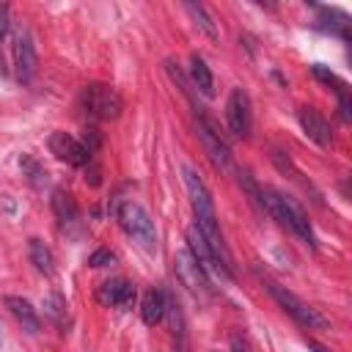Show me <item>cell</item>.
Here are the masks:
<instances>
[{
    "label": "cell",
    "instance_id": "obj_1",
    "mask_svg": "<svg viewBox=\"0 0 352 352\" xmlns=\"http://www.w3.org/2000/svg\"><path fill=\"white\" fill-rule=\"evenodd\" d=\"M184 173V187H187V198H190V206H192V214H195V228L201 231L206 248L212 250L214 261L220 264V270L228 275V280H234V261H231V253L223 242V231H220V223H217V212H214V201H212V192L206 190L204 179L190 168L184 165L182 168Z\"/></svg>",
    "mask_w": 352,
    "mask_h": 352
},
{
    "label": "cell",
    "instance_id": "obj_2",
    "mask_svg": "<svg viewBox=\"0 0 352 352\" xmlns=\"http://www.w3.org/2000/svg\"><path fill=\"white\" fill-rule=\"evenodd\" d=\"M261 195H264V209L283 226V228H289L302 245H308L311 250H316V236H314V228H311V220H308V214H305V209L294 201V198H289V195H283V192H278V190H261Z\"/></svg>",
    "mask_w": 352,
    "mask_h": 352
},
{
    "label": "cell",
    "instance_id": "obj_3",
    "mask_svg": "<svg viewBox=\"0 0 352 352\" xmlns=\"http://www.w3.org/2000/svg\"><path fill=\"white\" fill-rule=\"evenodd\" d=\"M121 228L126 231V236H132L138 242V248H143L146 253H154L157 250V226L151 220V214L146 212L143 204L126 198L118 204V212H116Z\"/></svg>",
    "mask_w": 352,
    "mask_h": 352
},
{
    "label": "cell",
    "instance_id": "obj_4",
    "mask_svg": "<svg viewBox=\"0 0 352 352\" xmlns=\"http://www.w3.org/2000/svg\"><path fill=\"white\" fill-rule=\"evenodd\" d=\"M80 107L96 118V121H113L121 116L124 110V99L121 94L113 88V85H104V82H94V85H85L82 94H80Z\"/></svg>",
    "mask_w": 352,
    "mask_h": 352
},
{
    "label": "cell",
    "instance_id": "obj_5",
    "mask_svg": "<svg viewBox=\"0 0 352 352\" xmlns=\"http://www.w3.org/2000/svg\"><path fill=\"white\" fill-rule=\"evenodd\" d=\"M267 289H270L272 300H275L297 324H302V327H308V330H322V327H327V319H324L314 305H308L302 297H297L294 292H289L286 286H280V283H267Z\"/></svg>",
    "mask_w": 352,
    "mask_h": 352
},
{
    "label": "cell",
    "instance_id": "obj_6",
    "mask_svg": "<svg viewBox=\"0 0 352 352\" xmlns=\"http://www.w3.org/2000/svg\"><path fill=\"white\" fill-rule=\"evenodd\" d=\"M195 132H198V140H201L206 157L212 160V165H214L217 170H231V148H228L226 138L220 135V126L214 124V118L206 116L201 107H198Z\"/></svg>",
    "mask_w": 352,
    "mask_h": 352
},
{
    "label": "cell",
    "instance_id": "obj_7",
    "mask_svg": "<svg viewBox=\"0 0 352 352\" xmlns=\"http://www.w3.org/2000/svg\"><path fill=\"white\" fill-rule=\"evenodd\" d=\"M173 272H176L179 283H182L195 300H209V297H212L209 272L192 258V253H190L187 248L176 253V258H173Z\"/></svg>",
    "mask_w": 352,
    "mask_h": 352
},
{
    "label": "cell",
    "instance_id": "obj_8",
    "mask_svg": "<svg viewBox=\"0 0 352 352\" xmlns=\"http://www.w3.org/2000/svg\"><path fill=\"white\" fill-rule=\"evenodd\" d=\"M36 44H33V36L25 25L16 28L14 33V69H16V80L22 85H30L33 77H36Z\"/></svg>",
    "mask_w": 352,
    "mask_h": 352
},
{
    "label": "cell",
    "instance_id": "obj_9",
    "mask_svg": "<svg viewBox=\"0 0 352 352\" xmlns=\"http://www.w3.org/2000/svg\"><path fill=\"white\" fill-rule=\"evenodd\" d=\"M226 121H228V129L248 140L250 138V129H253V110H250V96L242 91V88H234L231 96H228V104H226Z\"/></svg>",
    "mask_w": 352,
    "mask_h": 352
},
{
    "label": "cell",
    "instance_id": "obj_10",
    "mask_svg": "<svg viewBox=\"0 0 352 352\" xmlns=\"http://www.w3.org/2000/svg\"><path fill=\"white\" fill-rule=\"evenodd\" d=\"M47 146H50V151H52L60 162L74 165V168H85V165L94 160V154L85 148V143H80L77 138H72L69 132H60V129L50 135Z\"/></svg>",
    "mask_w": 352,
    "mask_h": 352
},
{
    "label": "cell",
    "instance_id": "obj_11",
    "mask_svg": "<svg viewBox=\"0 0 352 352\" xmlns=\"http://www.w3.org/2000/svg\"><path fill=\"white\" fill-rule=\"evenodd\" d=\"M297 118H300V126H302V132L316 143V146H322V148H327L330 143H333V135H330V124L324 121V116L316 110V107H300V113H297Z\"/></svg>",
    "mask_w": 352,
    "mask_h": 352
},
{
    "label": "cell",
    "instance_id": "obj_12",
    "mask_svg": "<svg viewBox=\"0 0 352 352\" xmlns=\"http://www.w3.org/2000/svg\"><path fill=\"white\" fill-rule=\"evenodd\" d=\"M135 297H138L135 294V286L129 280H124V278H113V280L102 283V289H99V300L104 305H113V308H121V311L132 308Z\"/></svg>",
    "mask_w": 352,
    "mask_h": 352
},
{
    "label": "cell",
    "instance_id": "obj_13",
    "mask_svg": "<svg viewBox=\"0 0 352 352\" xmlns=\"http://www.w3.org/2000/svg\"><path fill=\"white\" fill-rule=\"evenodd\" d=\"M6 308L11 311V316L22 324V330H28L30 336H36L38 330H41V322H38V314H36V308L25 300V297H16V294H8L6 300Z\"/></svg>",
    "mask_w": 352,
    "mask_h": 352
},
{
    "label": "cell",
    "instance_id": "obj_14",
    "mask_svg": "<svg viewBox=\"0 0 352 352\" xmlns=\"http://www.w3.org/2000/svg\"><path fill=\"white\" fill-rule=\"evenodd\" d=\"M140 316H143V322L148 327H154V324L162 322V316H165V294L160 289H148L143 294V300H140Z\"/></svg>",
    "mask_w": 352,
    "mask_h": 352
},
{
    "label": "cell",
    "instance_id": "obj_15",
    "mask_svg": "<svg viewBox=\"0 0 352 352\" xmlns=\"http://www.w3.org/2000/svg\"><path fill=\"white\" fill-rule=\"evenodd\" d=\"M190 82L204 96H212L214 94V77H212V72H209V66H206V60L201 55H192L190 58Z\"/></svg>",
    "mask_w": 352,
    "mask_h": 352
},
{
    "label": "cell",
    "instance_id": "obj_16",
    "mask_svg": "<svg viewBox=\"0 0 352 352\" xmlns=\"http://www.w3.org/2000/svg\"><path fill=\"white\" fill-rule=\"evenodd\" d=\"M28 253H30V261H33V267L41 272V275H52L55 272V256H52V250L41 242V239H30L28 242Z\"/></svg>",
    "mask_w": 352,
    "mask_h": 352
},
{
    "label": "cell",
    "instance_id": "obj_17",
    "mask_svg": "<svg viewBox=\"0 0 352 352\" xmlns=\"http://www.w3.org/2000/svg\"><path fill=\"white\" fill-rule=\"evenodd\" d=\"M52 212H55L58 223H63V226L77 220V204L66 190H55L52 192Z\"/></svg>",
    "mask_w": 352,
    "mask_h": 352
},
{
    "label": "cell",
    "instance_id": "obj_18",
    "mask_svg": "<svg viewBox=\"0 0 352 352\" xmlns=\"http://www.w3.org/2000/svg\"><path fill=\"white\" fill-rule=\"evenodd\" d=\"M184 11L192 16V22H195L209 38H217V25H214V19L209 16V11H206L201 3H184Z\"/></svg>",
    "mask_w": 352,
    "mask_h": 352
},
{
    "label": "cell",
    "instance_id": "obj_19",
    "mask_svg": "<svg viewBox=\"0 0 352 352\" xmlns=\"http://www.w3.org/2000/svg\"><path fill=\"white\" fill-rule=\"evenodd\" d=\"M44 314H47L58 327H63V319H66V302H63V297L52 292V294L44 300Z\"/></svg>",
    "mask_w": 352,
    "mask_h": 352
},
{
    "label": "cell",
    "instance_id": "obj_20",
    "mask_svg": "<svg viewBox=\"0 0 352 352\" xmlns=\"http://www.w3.org/2000/svg\"><path fill=\"white\" fill-rule=\"evenodd\" d=\"M19 165H22V170L28 173V182H30L33 187H44V184H47V170H44L33 157H22Z\"/></svg>",
    "mask_w": 352,
    "mask_h": 352
},
{
    "label": "cell",
    "instance_id": "obj_21",
    "mask_svg": "<svg viewBox=\"0 0 352 352\" xmlns=\"http://www.w3.org/2000/svg\"><path fill=\"white\" fill-rule=\"evenodd\" d=\"M116 261V256L107 250V248H99V250H94L91 256H88V264L91 267H107V264H113Z\"/></svg>",
    "mask_w": 352,
    "mask_h": 352
},
{
    "label": "cell",
    "instance_id": "obj_22",
    "mask_svg": "<svg viewBox=\"0 0 352 352\" xmlns=\"http://www.w3.org/2000/svg\"><path fill=\"white\" fill-rule=\"evenodd\" d=\"M228 344H231V352H250V346H248V341L239 336V333H231V338H228Z\"/></svg>",
    "mask_w": 352,
    "mask_h": 352
},
{
    "label": "cell",
    "instance_id": "obj_23",
    "mask_svg": "<svg viewBox=\"0 0 352 352\" xmlns=\"http://www.w3.org/2000/svg\"><path fill=\"white\" fill-rule=\"evenodd\" d=\"M6 30H8V8L0 6V38L6 36Z\"/></svg>",
    "mask_w": 352,
    "mask_h": 352
},
{
    "label": "cell",
    "instance_id": "obj_24",
    "mask_svg": "<svg viewBox=\"0 0 352 352\" xmlns=\"http://www.w3.org/2000/svg\"><path fill=\"white\" fill-rule=\"evenodd\" d=\"M311 349H314V352H327V349H324V346H319V344H311Z\"/></svg>",
    "mask_w": 352,
    "mask_h": 352
}]
</instances>
